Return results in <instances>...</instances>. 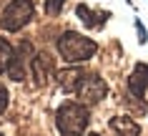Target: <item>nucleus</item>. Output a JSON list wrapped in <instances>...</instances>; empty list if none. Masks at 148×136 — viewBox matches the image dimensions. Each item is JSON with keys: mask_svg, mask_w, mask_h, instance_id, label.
<instances>
[{"mask_svg": "<svg viewBox=\"0 0 148 136\" xmlns=\"http://www.w3.org/2000/svg\"><path fill=\"white\" fill-rule=\"evenodd\" d=\"M8 104H10V93H8V88L0 83V116L8 111Z\"/></svg>", "mask_w": 148, "mask_h": 136, "instance_id": "ddd939ff", "label": "nucleus"}, {"mask_svg": "<svg viewBox=\"0 0 148 136\" xmlns=\"http://www.w3.org/2000/svg\"><path fill=\"white\" fill-rule=\"evenodd\" d=\"M83 78H86L83 68H68V71H63L60 76H58L60 88L65 91V93H75V88L80 86V81H83Z\"/></svg>", "mask_w": 148, "mask_h": 136, "instance_id": "1a4fd4ad", "label": "nucleus"}, {"mask_svg": "<svg viewBox=\"0 0 148 136\" xmlns=\"http://www.w3.org/2000/svg\"><path fill=\"white\" fill-rule=\"evenodd\" d=\"M0 136H3V134H0Z\"/></svg>", "mask_w": 148, "mask_h": 136, "instance_id": "2eb2a0df", "label": "nucleus"}, {"mask_svg": "<svg viewBox=\"0 0 148 136\" xmlns=\"http://www.w3.org/2000/svg\"><path fill=\"white\" fill-rule=\"evenodd\" d=\"M90 136H101V134H90Z\"/></svg>", "mask_w": 148, "mask_h": 136, "instance_id": "4468645a", "label": "nucleus"}, {"mask_svg": "<svg viewBox=\"0 0 148 136\" xmlns=\"http://www.w3.org/2000/svg\"><path fill=\"white\" fill-rule=\"evenodd\" d=\"M146 91H148V66L138 63L133 68L131 78H128V93H131L133 98H143Z\"/></svg>", "mask_w": 148, "mask_h": 136, "instance_id": "0eeeda50", "label": "nucleus"}, {"mask_svg": "<svg viewBox=\"0 0 148 136\" xmlns=\"http://www.w3.org/2000/svg\"><path fill=\"white\" fill-rule=\"evenodd\" d=\"M90 124V111L88 106H83L78 101H68L63 104L55 113V126L60 131V136H83V131Z\"/></svg>", "mask_w": 148, "mask_h": 136, "instance_id": "f257e3e1", "label": "nucleus"}, {"mask_svg": "<svg viewBox=\"0 0 148 136\" xmlns=\"http://www.w3.org/2000/svg\"><path fill=\"white\" fill-rule=\"evenodd\" d=\"M33 15H35L33 0H13L8 8L3 10V15H0V28L8 33H15L30 23Z\"/></svg>", "mask_w": 148, "mask_h": 136, "instance_id": "7ed1b4c3", "label": "nucleus"}, {"mask_svg": "<svg viewBox=\"0 0 148 136\" xmlns=\"http://www.w3.org/2000/svg\"><path fill=\"white\" fill-rule=\"evenodd\" d=\"M65 5V0H45V13L48 15H58Z\"/></svg>", "mask_w": 148, "mask_h": 136, "instance_id": "f8f14e48", "label": "nucleus"}, {"mask_svg": "<svg viewBox=\"0 0 148 136\" xmlns=\"http://www.w3.org/2000/svg\"><path fill=\"white\" fill-rule=\"evenodd\" d=\"M75 13H78V20L86 25V28H101V25L106 23V18L98 15V13H93L88 5H78V10H75Z\"/></svg>", "mask_w": 148, "mask_h": 136, "instance_id": "9d476101", "label": "nucleus"}, {"mask_svg": "<svg viewBox=\"0 0 148 136\" xmlns=\"http://www.w3.org/2000/svg\"><path fill=\"white\" fill-rule=\"evenodd\" d=\"M95 50H98L95 40L86 38V35H80L75 30H65L58 38V53L68 63H86V61H90L95 56Z\"/></svg>", "mask_w": 148, "mask_h": 136, "instance_id": "f03ea898", "label": "nucleus"}, {"mask_svg": "<svg viewBox=\"0 0 148 136\" xmlns=\"http://www.w3.org/2000/svg\"><path fill=\"white\" fill-rule=\"evenodd\" d=\"M30 58H33V46L25 40L23 46L18 50H13V58H10V66H8V76L10 81H15V83H20V81L28 78V71H30Z\"/></svg>", "mask_w": 148, "mask_h": 136, "instance_id": "39448f33", "label": "nucleus"}, {"mask_svg": "<svg viewBox=\"0 0 148 136\" xmlns=\"http://www.w3.org/2000/svg\"><path fill=\"white\" fill-rule=\"evenodd\" d=\"M30 73H33V78H35V83L38 86H45L48 81L55 76V61L50 53H33L30 58Z\"/></svg>", "mask_w": 148, "mask_h": 136, "instance_id": "423d86ee", "label": "nucleus"}, {"mask_svg": "<svg viewBox=\"0 0 148 136\" xmlns=\"http://www.w3.org/2000/svg\"><path fill=\"white\" fill-rule=\"evenodd\" d=\"M10 58H13V46H10L5 38H0V73H5V71H8Z\"/></svg>", "mask_w": 148, "mask_h": 136, "instance_id": "9b49d317", "label": "nucleus"}, {"mask_svg": "<svg viewBox=\"0 0 148 136\" xmlns=\"http://www.w3.org/2000/svg\"><path fill=\"white\" fill-rule=\"evenodd\" d=\"M75 93H78V98H80L83 106H93V104H101L103 98H106L108 86H106V81H103L101 76L90 73V76H86V78L80 81V86L75 88Z\"/></svg>", "mask_w": 148, "mask_h": 136, "instance_id": "20e7f679", "label": "nucleus"}, {"mask_svg": "<svg viewBox=\"0 0 148 136\" xmlns=\"http://www.w3.org/2000/svg\"><path fill=\"white\" fill-rule=\"evenodd\" d=\"M110 128H113L116 136H140L138 124L133 119H128V116H113L110 119Z\"/></svg>", "mask_w": 148, "mask_h": 136, "instance_id": "6e6552de", "label": "nucleus"}]
</instances>
